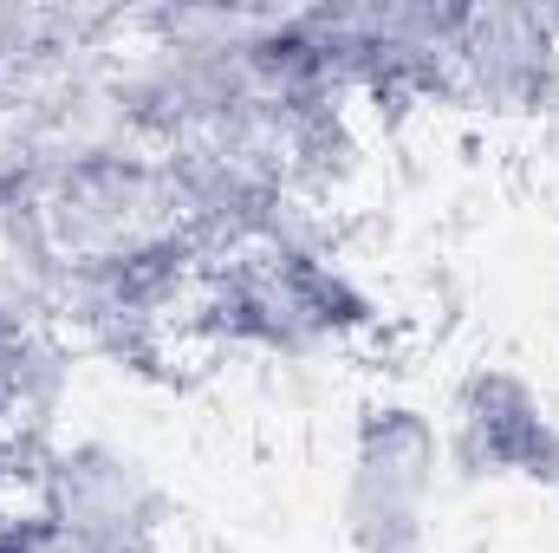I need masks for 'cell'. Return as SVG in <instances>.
<instances>
[{"label":"cell","mask_w":559,"mask_h":553,"mask_svg":"<svg viewBox=\"0 0 559 553\" xmlns=\"http://www.w3.org/2000/svg\"><path fill=\"white\" fill-rule=\"evenodd\" d=\"M371 319H378L371 293L299 222L267 228V235L228 248L222 261H209L202 293H195L202 332L248 345V352H274V358H306L319 345H338V339L365 332Z\"/></svg>","instance_id":"6da1fadb"},{"label":"cell","mask_w":559,"mask_h":553,"mask_svg":"<svg viewBox=\"0 0 559 553\" xmlns=\"http://www.w3.org/2000/svg\"><path fill=\"white\" fill-rule=\"evenodd\" d=\"M442 469V430L411 398H371L352 436L345 475V541L358 553H423L429 495Z\"/></svg>","instance_id":"7a4b0ae2"},{"label":"cell","mask_w":559,"mask_h":553,"mask_svg":"<svg viewBox=\"0 0 559 553\" xmlns=\"http://www.w3.org/2000/svg\"><path fill=\"white\" fill-rule=\"evenodd\" d=\"M33 495H39L33 508L59 521L85 553H156L169 521L163 482L143 469L138 449L111 436H79L46 449Z\"/></svg>","instance_id":"3957f363"},{"label":"cell","mask_w":559,"mask_h":553,"mask_svg":"<svg viewBox=\"0 0 559 553\" xmlns=\"http://www.w3.org/2000/svg\"><path fill=\"white\" fill-rule=\"evenodd\" d=\"M449 98L501 118L559 98V20L534 7H462L449 46Z\"/></svg>","instance_id":"277c9868"},{"label":"cell","mask_w":559,"mask_h":553,"mask_svg":"<svg viewBox=\"0 0 559 553\" xmlns=\"http://www.w3.org/2000/svg\"><path fill=\"white\" fill-rule=\"evenodd\" d=\"M449 436L462 469L559 495V416L514 365H475L462 378Z\"/></svg>","instance_id":"5b68a950"}]
</instances>
